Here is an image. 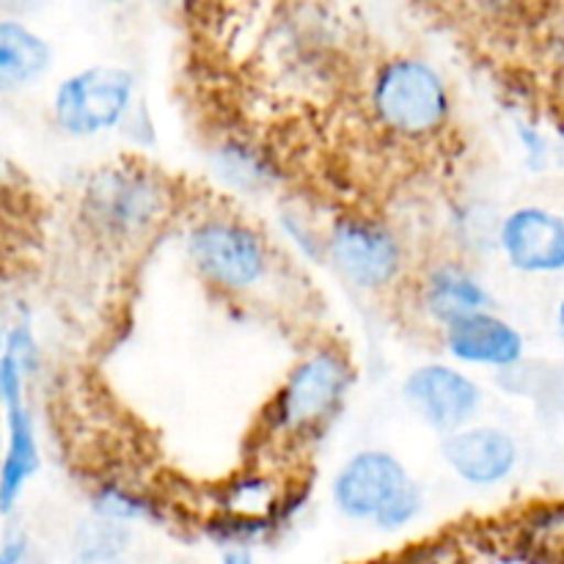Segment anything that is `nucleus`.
Wrapping results in <instances>:
<instances>
[{
  "label": "nucleus",
  "instance_id": "nucleus-1",
  "mask_svg": "<svg viewBox=\"0 0 564 564\" xmlns=\"http://www.w3.org/2000/svg\"><path fill=\"white\" fill-rule=\"evenodd\" d=\"M176 213V191L143 160L97 165L77 191L80 226L105 248L127 251L152 240Z\"/></svg>",
  "mask_w": 564,
  "mask_h": 564
},
{
  "label": "nucleus",
  "instance_id": "nucleus-2",
  "mask_svg": "<svg viewBox=\"0 0 564 564\" xmlns=\"http://www.w3.org/2000/svg\"><path fill=\"white\" fill-rule=\"evenodd\" d=\"M367 113L389 141L430 147L452 127L455 97L438 66L419 55H389L367 80Z\"/></svg>",
  "mask_w": 564,
  "mask_h": 564
},
{
  "label": "nucleus",
  "instance_id": "nucleus-3",
  "mask_svg": "<svg viewBox=\"0 0 564 564\" xmlns=\"http://www.w3.org/2000/svg\"><path fill=\"white\" fill-rule=\"evenodd\" d=\"M352 364L345 350L323 345L308 350L264 411V430L273 444L297 446L325 433L339 416L352 389Z\"/></svg>",
  "mask_w": 564,
  "mask_h": 564
},
{
  "label": "nucleus",
  "instance_id": "nucleus-4",
  "mask_svg": "<svg viewBox=\"0 0 564 564\" xmlns=\"http://www.w3.org/2000/svg\"><path fill=\"white\" fill-rule=\"evenodd\" d=\"M185 257L204 284L231 297L253 295L275 273L264 231L235 213L198 215L185 231Z\"/></svg>",
  "mask_w": 564,
  "mask_h": 564
},
{
  "label": "nucleus",
  "instance_id": "nucleus-5",
  "mask_svg": "<svg viewBox=\"0 0 564 564\" xmlns=\"http://www.w3.org/2000/svg\"><path fill=\"white\" fill-rule=\"evenodd\" d=\"M323 253L336 273L361 292H391L408 275L400 231L364 213H341L323 237Z\"/></svg>",
  "mask_w": 564,
  "mask_h": 564
},
{
  "label": "nucleus",
  "instance_id": "nucleus-6",
  "mask_svg": "<svg viewBox=\"0 0 564 564\" xmlns=\"http://www.w3.org/2000/svg\"><path fill=\"white\" fill-rule=\"evenodd\" d=\"M135 99V72L121 64H91L61 77L50 99V116L64 135L99 138L119 130Z\"/></svg>",
  "mask_w": 564,
  "mask_h": 564
},
{
  "label": "nucleus",
  "instance_id": "nucleus-7",
  "mask_svg": "<svg viewBox=\"0 0 564 564\" xmlns=\"http://www.w3.org/2000/svg\"><path fill=\"white\" fill-rule=\"evenodd\" d=\"M402 400L430 430L449 435L479 416L485 391L452 364H422L402 380Z\"/></svg>",
  "mask_w": 564,
  "mask_h": 564
},
{
  "label": "nucleus",
  "instance_id": "nucleus-8",
  "mask_svg": "<svg viewBox=\"0 0 564 564\" xmlns=\"http://www.w3.org/2000/svg\"><path fill=\"white\" fill-rule=\"evenodd\" d=\"M416 479L386 449H361L347 457L330 482L336 510L350 521H372Z\"/></svg>",
  "mask_w": 564,
  "mask_h": 564
},
{
  "label": "nucleus",
  "instance_id": "nucleus-9",
  "mask_svg": "<svg viewBox=\"0 0 564 564\" xmlns=\"http://www.w3.org/2000/svg\"><path fill=\"white\" fill-rule=\"evenodd\" d=\"M496 246L516 273L556 275L564 270V218L543 204H521L501 218Z\"/></svg>",
  "mask_w": 564,
  "mask_h": 564
},
{
  "label": "nucleus",
  "instance_id": "nucleus-10",
  "mask_svg": "<svg viewBox=\"0 0 564 564\" xmlns=\"http://www.w3.org/2000/svg\"><path fill=\"white\" fill-rule=\"evenodd\" d=\"M441 457L460 482L471 488H496L516 474L521 463V446L510 430L471 422L444 435Z\"/></svg>",
  "mask_w": 564,
  "mask_h": 564
},
{
  "label": "nucleus",
  "instance_id": "nucleus-11",
  "mask_svg": "<svg viewBox=\"0 0 564 564\" xmlns=\"http://www.w3.org/2000/svg\"><path fill=\"white\" fill-rule=\"evenodd\" d=\"M441 341L449 358L463 367L516 369L527 356V339L521 330L496 314L494 308L466 314L441 328Z\"/></svg>",
  "mask_w": 564,
  "mask_h": 564
},
{
  "label": "nucleus",
  "instance_id": "nucleus-12",
  "mask_svg": "<svg viewBox=\"0 0 564 564\" xmlns=\"http://www.w3.org/2000/svg\"><path fill=\"white\" fill-rule=\"evenodd\" d=\"M413 292L427 323H433L438 330L466 314L494 308L488 286L460 259H438L427 264L416 279Z\"/></svg>",
  "mask_w": 564,
  "mask_h": 564
},
{
  "label": "nucleus",
  "instance_id": "nucleus-13",
  "mask_svg": "<svg viewBox=\"0 0 564 564\" xmlns=\"http://www.w3.org/2000/svg\"><path fill=\"white\" fill-rule=\"evenodd\" d=\"M53 69V47L25 20L0 17V97L33 88Z\"/></svg>",
  "mask_w": 564,
  "mask_h": 564
},
{
  "label": "nucleus",
  "instance_id": "nucleus-14",
  "mask_svg": "<svg viewBox=\"0 0 564 564\" xmlns=\"http://www.w3.org/2000/svg\"><path fill=\"white\" fill-rule=\"evenodd\" d=\"M218 180L242 196H259L279 182V165L248 135H226L209 152Z\"/></svg>",
  "mask_w": 564,
  "mask_h": 564
},
{
  "label": "nucleus",
  "instance_id": "nucleus-15",
  "mask_svg": "<svg viewBox=\"0 0 564 564\" xmlns=\"http://www.w3.org/2000/svg\"><path fill=\"white\" fill-rule=\"evenodd\" d=\"M130 529L124 523L97 518L80 523L66 564H127Z\"/></svg>",
  "mask_w": 564,
  "mask_h": 564
},
{
  "label": "nucleus",
  "instance_id": "nucleus-16",
  "mask_svg": "<svg viewBox=\"0 0 564 564\" xmlns=\"http://www.w3.org/2000/svg\"><path fill=\"white\" fill-rule=\"evenodd\" d=\"M279 499L281 494L273 479L264 477V474L248 471L229 479V485L220 494V507H224V512H231V516L268 518L281 505Z\"/></svg>",
  "mask_w": 564,
  "mask_h": 564
},
{
  "label": "nucleus",
  "instance_id": "nucleus-17",
  "mask_svg": "<svg viewBox=\"0 0 564 564\" xmlns=\"http://www.w3.org/2000/svg\"><path fill=\"white\" fill-rule=\"evenodd\" d=\"M91 510L97 518H108L116 523H130L147 521L154 518V501H149L147 496L138 494L135 488L121 482H102L91 496Z\"/></svg>",
  "mask_w": 564,
  "mask_h": 564
},
{
  "label": "nucleus",
  "instance_id": "nucleus-18",
  "mask_svg": "<svg viewBox=\"0 0 564 564\" xmlns=\"http://www.w3.org/2000/svg\"><path fill=\"white\" fill-rule=\"evenodd\" d=\"M424 507V494L416 482L408 490H402L378 518H375V527L383 529V532H397V529L408 527L411 521H416L419 512Z\"/></svg>",
  "mask_w": 564,
  "mask_h": 564
},
{
  "label": "nucleus",
  "instance_id": "nucleus-19",
  "mask_svg": "<svg viewBox=\"0 0 564 564\" xmlns=\"http://www.w3.org/2000/svg\"><path fill=\"white\" fill-rule=\"evenodd\" d=\"M53 0H0V17H14V20H28V17L44 11Z\"/></svg>",
  "mask_w": 564,
  "mask_h": 564
},
{
  "label": "nucleus",
  "instance_id": "nucleus-20",
  "mask_svg": "<svg viewBox=\"0 0 564 564\" xmlns=\"http://www.w3.org/2000/svg\"><path fill=\"white\" fill-rule=\"evenodd\" d=\"M28 556V538L14 534V538L0 543V564H22Z\"/></svg>",
  "mask_w": 564,
  "mask_h": 564
},
{
  "label": "nucleus",
  "instance_id": "nucleus-21",
  "mask_svg": "<svg viewBox=\"0 0 564 564\" xmlns=\"http://www.w3.org/2000/svg\"><path fill=\"white\" fill-rule=\"evenodd\" d=\"M220 564H257L253 562V551L248 545H226L220 554Z\"/></svg>",
  "mask_w": 564,
  "mask_h": 564
},
{
  "label": "nucleus",
  "instance_id": "nucleus-22",
  "mask_svg": "<svg viewBox=\"0 0 564 564\" xmlns=\"http://www.w3.org/2000/svg\"><path fill=\"white\" fill-rule=\"evenodd\" d=\"M158 6H163V9H191L196 0H154Z\"/></svg>",
  "mask_w": 564,
  "mask_h": 564
},
{
  "label": "nucleus",
  "instance_id": "nucleus-23",
  "mask_svg": "<svg viewBox=\"0 0 564 564\" xmlns=\"http://www.w3.org/2000/svg\"><path fill=\"white\" fill-rule=\"evenodd\" d=\"M3 339H6V330L0 328V352H3Z\"/></svg>",
  "mask_w": 564,
  "mask_h": 564
},
{
  "label": "nucleus",
  "instance_id": "nucleus-24",
  "mask_svg": "<svg viewBox=\"0 0 564 564\" xmlns=\"http://www.w3.org/2000/svg\"><path fill=\"white\" fill-rule=\"evenodd\" d=\"M0 452H3V422H0Z\"/></svg>",
  "mask_w": 564,
  "mask_h": 564
}]
</instances>
